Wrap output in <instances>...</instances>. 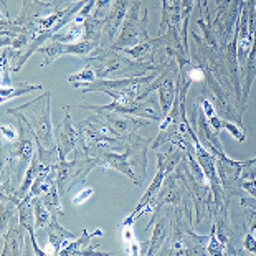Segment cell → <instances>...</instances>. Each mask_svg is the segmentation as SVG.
Segmentation results:
<instances>
[{
    "label": "cell",
    "instance_id": "15",
    "mask_svg": "<svg viewBox=\"0 0 256 256\" xmlns=\"http://www.w3.org/2000/svg\"><path fill=\"white\" fill-rule=\"evenodd\" d=\"M20 130V140H18V146H17V157H20V166H25L26 162H30L34 159V150H35V146L32 142L30 138H25L24 136V128H18Z\"/></svg>",
    "mask_w": 256,
    "mask_h": 256
},
{
    "label": "cell",
    "instance_id": "10",
    "mask_svg": "<svg viewBox=\"0 0 256 256\" xmlns=\"http://www.w3.org/2000/svg\"><path fill=\"white\" fill-rule=\"evenodd\" d=\"M243 78H244V84H243V98H242V111L244 112V104H246V100H248V94H250V88L253 84V80L256 78V40H254V45L250 52L248 60H246V64L243 68Z\"/></svg>",
    "mask_w": 256,
    "mask_h": 256
},
{
    "label": "cell",
    "instance_id": "12",
    "mask_svg": "<svg viewBox=\"0 0 256 256\" xmlns=\"http://www.w3.org/2000/svg\"><path fill=\"white\" fill-rule=\"evenodd\" d=\"M102 235V232L101 230H96V232H92V233H88L86 230H83V233H81V236L80 238H74L72 240V243L66 244L62 252H60V254H63V256H70V254H81V252H83V246H86L90 242H91V238L92 236H101Z\"/></svg>",
    "mask_w": 256,
    "mask_h": 256
},
{
    "label": "cell",
    "instance_id": "28",
    "mask_svg": "<svg viewBox=\"0 0 256 256\" xmlns=\"http://www.w3.org/2000/svg\"><path fill=\"white\" fill-rule=\"evenodd\" d=\"M139 2H140V0H139Z\"/></svg>",
    "mask_w": 256,
    "mask_h": 256
},
{
    "label": "cell",
    "instance_id": "27",
    "mask_svg": "<svg viewBox=\"0 0 256 256\" xmlns=\"http://www.w3.org/2000/svg\"><path fill=\"white\" fill-rule=\"evenodd\" d=\"M122 238L126 240L128 243H130L134 240V232H132V225H128L124 226V232H122Z\"/></svg>",
    "mask_w": 256,
    "mask_h": 256
},
{
    "label": "cell",
    "instance_id": "3",
    "mask_svg": "<svg viewBox=\"0 0 256 256\" xmlns=\"http://www.w3.org/2000/svg\"><path fill=\"white\" fill-rule=\"evenodd\" d=\"M98 166V160L94 157L90 159H76L73 162L60 160L56 164V187L60 194H66L70 187H73L72 184H84L86 176L92 167Z\"/></svg>",
    "mask_w": 256,
    "mask_h": 256
},
{
    "label": "cell",
    "instance_id": "7",
    "mask_svg": "<svg viewBox=\"0 0 256 256\" xmlns=\"http://www.w3.org/2000/svg\"><path fill=\"white\" fill-rule=\"evenodd\" d=\"M197 138L202 144H204L205 149H208L212 154L216 157H225V150H223V146L218 139V132H215L214 129L210 128L208 121H206L205 114L200 112V116L197 118Z\"/></svg>",
    "mask_w": 256,
    "mask_h": 256
},
{
    "label": "cell",
    "instance_id": "21",
    "mask_svg": "<svg viewBox=\"0 0 256 256\" xmlns=\"http://www.w3.org/2000/svg\"><path fill=\"white\" fill-rule=\"evenodd\" d=\"M112 0H98L96 2V15H94V18L98 20H104L108 18V15H110L111 12V8H112Z\"/></svg>",
    "mask_w": 256,
    "mask_h": 256
},
{
    "label": "cell",
    "instance_id": "11",
    "mask_svg": "<svg viewBox=\"0 0 256 256\" xmlns=\"http://www.w3.org/2000/svg\"><path fill=\"white\" fill-rule=\"evenodd\" d=\"M48 164H43V162L40 160V157H34L32 159V164L30 167L26 168V172H25V177H24V182H22V187L18 190V202L20 200H24L25 197H28V194H30V188H32V185H34L35 182V178L40 176V172L45 168Z\"/></svg>",
    "mask_w": 256,
    "mask_h": 256
},
{
    "label": "cell",
    "instance_id": "5",
    "mask_svg": "<svg viewBox=\"0 0 256 256\" xmlns=\"http://www.w3.org/2000/svg\"><path fill=\"white\" fill-rule=\"evenodd\" d=\"M56 147H58V159L64 160L66 156L72 150L80 152V147L83 146V139H81V132L73 126L72 116L66 108V116H64L63 124L56 129Z\"/></svg>",
    "mask_w": 256,
    "mask_h": 256
},
{
    "label": "cell",
    "instance_id": "25",
    "mask_svg": "<svg viewBox=\"0 0 256 256\" xmlns=\"http://www.w3.org/2000/svg\"><path fill=\"white\" fill-rule=\"evenodd\" d=\"M92 194H94V190H92L91 187L83 188V190H81V192L73 198V205H83L84 202H88V200L92 197Z\"/></svg>",
    "mask_w": 256,
    "mask_h": 256
},
{
    "label": "cell",
    "instance_id": "4",
    "mask_svg": "<svg viewBox=\"0 0 256 256\" xmlns=\"http://www.w3.org/2000/svg\"><path fill=\"white\" fill-rule=\"evenodd\" d=\"M83 108H88V110H94L96 116L101 119L102 122L106 124L108 128L116 136H121V138H126L128 134L134 132L136 129L147 126V122H140L138 119H132L128 114H121L111 110H106L102 106H92V104H83Z\"/></svg>",
    "mask_w": 256,
    "mask_h": 256
},
{
    "label": "cell",
    "instance_id": "13",
    "mask_svg": "<svg viewBox=\"0 0 256 256\" xmlns=\"http://www.w3.org/2000/svg\"><path fill=\"white\" fill-rule=\"evenodd\" d=\"M34 210H35V228H46L52 223V212L48 210L42 197L34 198Z\"/></svg>",
    "mask_w": 256,
    "mask_h": 256
},
{
    "label": "cell",
    "instance_id": "23",
    "mask_svg": "<svg viewBox=\"0 0 256 256\" xmlns=\"http://www.w3.org/2000/svg\"><path fill=\"white\" fill-rule=\"evenodd\" d=\"M242 248L244 250V252H248V253H252V254H256V236L250 230L246 232V235H244V238H243Z\"/></svg>",
    "mask_w": 256,
    "mask_h": 256
},
{
    "label": "cell",
    "instance_id": "2",
    "mask_svg": "<svg viewBox=\"0 0 256 256\" xmlns=\"http://www.w3.org/2000/svg\"><path fill=\"white\" fill-rule=\"evenodd\" d=\"M139 0H132V5H130L128 17L124 20V24L121 26V34H119L118 42L112 45V50H126V48H130L138 43H142L146 40H150L149 35H147L146 25H147V12H144L142 18H139Z\"/></svg>",
    "mask_w": 256,
    "mask_h": 256
},
{
    "label": "cell",
    "instance_id": "19",
    "mask_svg": "<svg viewBox=\"0 0 256 256\" xmlns=\"http://www.w3.org/2000/svg\"><path fill=\"white\" fill-rule=\"evenodd\" d=\"M206 253L208 254H225V246H223V243L220 242V238L216 236L215 226H212L208 244H206Z\"/></svg>",
    "mask_w": 256,
    "mask_h": 256
},
{
    "label": "cell",
    "instance_id": "1",
    "mask_svg": "<svg viewBox=\"0 0 256 256\" xmlns=\"http://www.w3.org/2000/svg\"><path fill=\"white\" fill-rule=\"evenodd\" d=\"M10 114H15L28 126V130L34 134L35 142L43 146L45 149H55V140H53V128L50 119V92H45L35 101L26 102V104L10 110Z\"/></svg>",
    "mask_w": 256,
    "mask_h": 256
},
{
    "label": "cell",
    "instance_id": "16",
    "mask_svg": "<svg viewBox=\"0 0 256 256\" xmlns=\"http://www.w3.org/2000/svg\"><path fill=\"white\" fill-rule=\"evenodd\" d=\"M42 90L40 84H26V83H20L18 88H8V86H2V102L5 101H10L14 98L22 96V94H26V92H32V91H38Z\"/></svg>",
    "mask_w": 256,
    "mask_h": 256
},
{
    "label": "cell",
    "instance_id": "24",
    "mask_svg": "<svg viewBox=\"0 0 256 256\" xmlns=\"http://www.w3.org/2000/svg\"><path fill=\"white\" fill-rule=\"evenodd\" d=\"M244 216H246V225H248V230L256 235V210L254 208H248L244 206Z\"/></svg>",
    "mask_w": 256,
    "mask_h": 256
},
{
    "label": "cell",
    "instance_id": "17",
    "mask_svg": "<svg viewBox=\"0 0 256 256\" xmlns=\"http://www.w3.org/2000/svg\"><path fill=\"white\" fill-rule=\"evenodd\" d=\"M42 53L45 55V60H43V66L46 64L53 63L58 56H63L66 55V43H62V42H53L52 45H48L45 48H42Z\"/></svg>",
    "mask_w": 256,
    "mask_h": 256
},
{
    "label": "cell",
    "instance_id": "6",
    "mask_svg": "<svg viewBox=\"0 0 256 256\" xmlns=\"http://www.w3.org/2000/svg\"><path fill=\"white\" fill-rule=\"evenodd\" d=\"M94 159L98 160V166H101L104 168H116V170L126 174L136 185H140V180L134 174V168L130 167V162L126 152L111 150V152H104V154H101L100 157H94Z\"/></svg>",
    "mask_w": 256,
    "mask_h": 256
},
{
    "label": "cell",
    "instance_id": "9",
    "mask_svg": "<svg viewBox=\"0 0 256 256\" xmlns=\"http://www.w3.org/2000/svg\"><path fill=\"white\" fill-rule=\"evenodd\" d=\"M168 218L167 215H160L157 218V225L154 228V233H152V238H150V243L147 246V253L146 254H157L164 246L166 240H167V233H168Z\"/></svg>",
    "mask_w": 256,
    "mask_h": 256
},
{
    "label": "cell",
    "instance_id": "20",
    "mask_svg": "<svg viewBox=\"0 0 256 256\" xmlns=\"http://www.w3.org/2000/svg\"><path fill=\"white\" fill-rule=\"evenodd\" d=\"M223 128H225L236 140H240V142H243V140L246 139L244 128H242V124H236V122H233V121H225V119H223Z\"/></svg>",
    "mask_w": 256,
    "mask_h": 256
},
{
    "label": "cell",
    "instance_id": "22",
    "mask_svg": "<svg viewBox=\"0 0 256 256\" xmlns=\"http://www.w3.org/2000/svg\"><path fill=\"white\" fill-rule=\"evenodd\" d=\"M0 130H2V138L7 140V142H15L20 136V130L17 128L10 126V124H4V126L0 128Z\"/></svg>",
    "mask_w": 256,
    "mask_h": 256
},
{
    "label": "cell",
    "instance_id": "8",
    "mask_svg": "<svg viewBox=\"0 0 256 256\" xmlns=\"http://www.w3.org/2000/svg\"><path fill=\"white\" fill-rule=\"evenodd\" d=\"M30 197H25L24 200H20L17 204V210H18V222L24 225V228L28 232V235L32 236V246H34V252L35 254H46L45 252H42L36 244V240H35V210L32 208V204H30Z\"/></svg>",
    "mask_w": 256,
    "mask_h": 256
},
{
    "label": "cell",
    "instance_id": "14",
    "mask_svg": "<svg viewBox=\"0 0 256 256\" xmlns=\"http://www.w3.org/2000/svg\"><path fill=\"white\" fill-rule=\"evenodd\" d=\"M96 72H94V68L91 66V64H88V66H84L81 72H78L76 74H72V76H68V81L72 83L74 88H81V90H84L86 86H90L91 83H94L96 81Z\"/></svg>",
    "mask_w": 256,
    "mask_h": 256
},
{
    "label": "cell",
    "instance_id": "26",
    "mask_svg": "<svg viewBox=\"0 0 256 256\" xmlns=\"http://www.w3.org/2000/svg\"><path fill=\"white\" fill-rule=\"evenodd\" d=\"M128 253L129 254H142L144 253V250H142V246L136 242V240H132V242L129 243V248H128Z\"/></svg>",
    "mask_w": 256,
    "mask_h": 256
},
{
    "label": "cell",
    "instance_id": "18",
    "mask_svg": "<svg viewBox=\"0 0 256 256\" xmlns=\"http://www.w3.org/2000/svg\"><path fill=\"white\" fill-rule=\"evenodd\" d=\"M58 187L56 185H53V187L48 190V192L45 195H42V198L43 202H45V205L48 206V210L52 212V215L53 216H58V215H62L63 214V210H62V205H60V197H58Z\"/></svg>",
    "mask_w": 256,
    "mask_h": 256
}]
</instances>
